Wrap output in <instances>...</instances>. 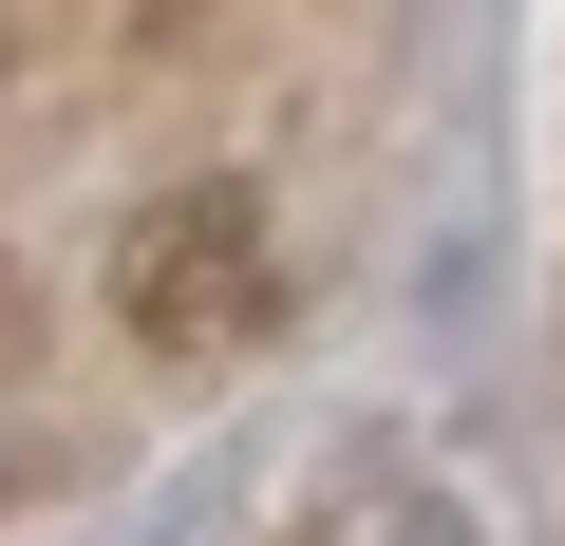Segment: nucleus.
Here are the masks:
<instances>
[{
	"label": "nucleus",
	"instance_id": "nucleus-1",
	"mask_svg": "<svg viewBox=\"0 0 565 546\" xmlns=\"http://www.w3.org/2000/svg\"><path fill=\"white\" fill-rule=\"evenodd\" d=\"M114 321H132L151 358H245V340L282 321V226H264L245 170H189V189H151V207L114 226Z\"/></svg>",
	"mask_w": 565,
	"mask_h": 546
}]
</instances>
